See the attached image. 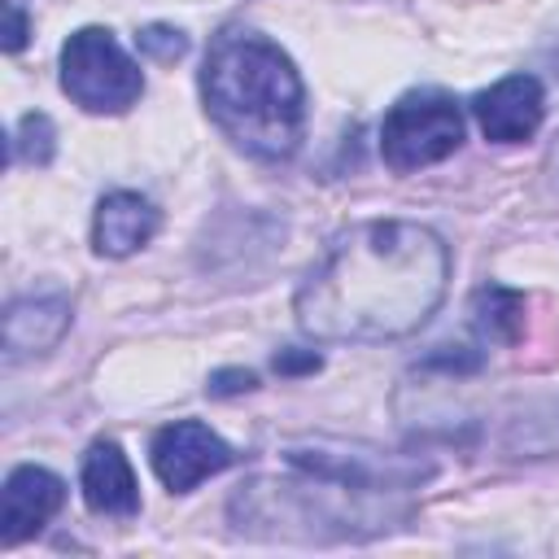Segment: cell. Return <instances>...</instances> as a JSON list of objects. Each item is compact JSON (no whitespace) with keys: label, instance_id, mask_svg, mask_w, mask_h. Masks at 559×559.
I'll return each instance as SVG.
<instances>
[{"label":"cell","instance_id":"obj_9","mask_svg":"<svg viewBox=\"0 0 559 559\" xmlns=\"http://www.w3.org/2000/svg\"><path fill=\"white\" fill-rule=\"evenodd\" d=\"M83 498L100 515H135L140 511V489H135L131 463L114 441H96L83 454Z\"/></svg>","mask_w":559,"mask_h":559},{"label":"cell","instance_id":"obj_16","mask_svg":"<svg viewBox=\"0 0 559 559\" xmlns=\"http://www.w3.org/2000/svg\"><path fill=\"white\" fill-rule=\"evenodd\" d=\"M424 367H445V371H476V367H480V354H472V349L432 354V358H424Z\"/></svg>","mask_w":559,"mask_h":559},{"label":"cell","instance_id":"obj_1","mask_svg":"<svg viewBox=\"0 0 559 559\" xmlns=\"http://www.w3.org/2000/svg\"><path fill=\"white\" fill-rule=\"evenodd\" d=\"M450 253L437 231L376 218L341 231L297 288V323L314 341H393L428 323L445 297Z\"/></svg>","mask_w":559,"mask_h":559},{"label":"cell","instance_id":"obj_15","mask_svg":"<svg viewBox=\"0 0 559 559\" xmlns=\"http://www.w3.org/2000/svg\"><path fill=\"white\" fill-rule=\"evenodd\" d=\"M319 354L314 349H306V354H297V349H280L275 354V371H284V376H297V371H319Z\"/></svg>","mask_w":559,"mask_h":559},{"label":"cell","instance_id":"obj_12","mask_svg":"<svg viewBox=\"0 0 559 559\" xmlns=\"http://www.w3.org/2000/svg\"><path fill=\"white\" fill-rule=\"evenodd\" d=\"M13 157L31 162V166H44L52 157V122L44 114H26L17 122V135H13Z\"/></svg>","mask_w":559,"mask_h":559},{"label":"cell","instance_id":"obj_2","mask_svg":"<svg viewBox=\"0 0 559 559\" xmlns=\"http://www.w3.org/2000/svg\"><path fill=\"white\" fill-rule=\"evenodd\" d=\"M201 92L210 118L253 157L280 162L297 148L306 92L293 61L258 31H223L210 44Z\"/></svg>","mask_w":559,"mask_h":559},{"label":"cell","instance_id":"obj_11","mask_svg":"<svg viewBox=\"0 0 559 559\" xmlns=\"http://www.w3.org/2000/svg\"><path fill=\"white\" fill-rule=\"evenodd\" d=\"M476 328L489 341H515L524 332V297L502 284H485L476 293Z\"/></svg>","mask_w":559,"mask_h":559},{"label":"cell","instance_id":"obj_17","mask_svg":"<svg viewBox=\"0 0 559 559\" xmlns=\"http://www.w3.org/2000/svg\"><path fill=\"white\" fill-rule=\"evenodd\" d=\"M4 9H9V26H4V48H9V52H17V48L26 44V13H22V0H9Z\"/></svg>","mask_w":559,"mask_h":559},{"label":"cell","instance_id":"obj_8","mask_svg":"<svg viewBox=\"0 0 559 559\" xmlns=\"http://www.w3.org/2000/svg\"><path fill=\"white\" fill-rule=\"evenodd\" d=\"M157 231V210L140 197V192H109L96 205V223H92V245L105 258H127L140 245H148Z\"/></svg>","mask_w":559,"mask_h":559},{"label":"cell","instance_id":"obj_7","mask_svg":"<svg viewBox=\"0 0 559 559\" xmlns=\"http://www.w3.org/2000/svg\"><path fill=\"white\" fill-rule=\"evenodd\" d=\"M66 502V485L61 476H52L48 467H13L4 480V498H0V537L13 546L31 533H39Z\"/></svg>","mask_w":559,"mask_h":559},{"label":"cell","instance_id":"obj_14","mask_svg":"<svg viewBox=\"0 0 559 559\" xmlns=\"http://www.w3.org/2000/svg\"><path fill=\"white\" fill-rule=\"evenodd\" d=\"M258 384V376L253 371H214L210 376V393H218V397H227V393H245V389H253Z\"/></svg>","mask_w":559,"mask_h":559},{"label":"cell","instance_id":"obj_5","mask_svg":"<svg viewBox=\"0 0 559 559\" xmlns=\"http://www.w3.org/2000/svg\"><path fill=\"white\" fill-rule=\"evenodd\" d=\"M227 463H231L227 441L197 419H175L153 437V472L175 493H188L192 485L223 472Z\"/></svg>","mask_w":559,"mask_h":559},{"label":"cell","instance_id":"obj_4","mask_svg":"<svg viewBox=\"0 0 559 559\" xmlns=\"http://www.w3.org/2000/svg\"><path fill=\"white\" fill-rule=\"evenodd\" d=\"M463 144V114L445 92H406L380 122V153L393 170H419Z\"/></svg>","mask_w":559,"mask_h":559},{"label":"cell","instance_id":"obj_13","mask_svg":"<svg viewBox=\"0 0 559 559\" xmlns=\"http://www.w3.org/2000/svg\"><path fill=\"white\" fill-rule=\"evenodd\" d=\"M135 44H140V52L144 57H153V61H179L183 52H188V39L175 31V26H144L140 35H135Z\"/></svg>","mask_w":559,"mask_h":559},{"label":"cell","instance_id":"obj_6","mask_svg":"<svg viewBox=\"0 0 559 559\" xmlns=\"http://www.w3.org/2000/svg\"><path fill=\"white\" fill-rule=\"evenodd\" d=\"M472 114H476L485 140L515 144V140H528L542 127L546 92H542V83L533 74H507V79H498L493 87H485L472 100Z\"/></svg>","mask_w":559,"mask_h":559},{"label":"cell","instance_id":"obj_10","mask_svg":"<svg viewBox=\"0 0 559 559\" xmlns=\"http://www.w3.org/2000/svg\"><path fill=\"white\" fill-rule=\"evenodd\" d=\"M70 328V301L66 297H26L4 310V354H44L61 341Z\"/></svg>","mask_w":559,"mask_h":559},{"label":"cell","instance_id":"obj_3","mask_svg":"<svg viewBox=\"0 0 559 559\" xmlns=\"http://www.w3.org/2000/svg\"><path fill=\"white\" fill-rule=\"evenodd\" d=\"M61 87H66V96L74 105H83L92 114H122V109H131L140 100L144 74L122 52L114 31L83 26L61 48Z\"/></svg>","mask_w":559,"mask_h":559}]
</instances>
